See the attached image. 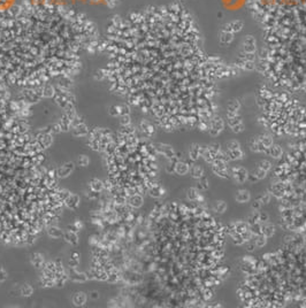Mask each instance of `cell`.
I'll list each match as a JSON object with an SVG mask.
<instances>
[{
  "mask_svg": "<svg viewBox=\"0 0 306 308\" xmlns=\"http://www.w3.org/2000/svg\"><path fill=\"white\" fill-rule=\"evenodd\" d=\"M268 44H306V0H249Z\"/></svg>",
  "mask_w": 306,
  "mask_h": 308,
  "instance_id": "obj_1",
  "label": "cell"
},
{
  "mask_svg": "<svg viewBox=\"0 0 306 308\" xmlns=\"http://www.w3.org/2000/svg\"><path fill=\"white\" fill-rule=\"evenodd\" d=\"M74 169V165L72 163H67V165H64L63 167H61L60 169H59V175H60L61 177H66V176H68L70 174V171Z\"/></svg>",
  "mask_w": 306,
  "mask_h": 308,
  "instance_id": "obj_2",
  "label": "cell"
},
{
  "mask_svg": "<svg viewBox=\"0 0 306 308\" xmlns=\"http://www.w3.org/2000/svg\"><path fill=\"white\" fill-rule=\"evenodd\" d=\"M67 205H68V207L69 208H76L77 206H78V197L77 195H70L68 198V200H67Z\"/></svg>",
  "mask_w": 306,
  "mask_h": 308,
  "instance_id": "obj_3",
  "label": "cell"
},
{
  "mask_svg": "<svg viewBox=\"0 0 306 308\" xmlns=\"http://www.w3.org/2000/svg\"><path fill=\"white\" fill-rule=\"evenodd\" d=\"M236 199H237V201H239V203H241V201L242 203H243V201H247L250 199L249 192H247V191H238Z\"/></svg>",
  "mask_w": 306,
  "mask_h": 308,
  "instance_id": "obj_4",
  "label": "cell"
},
{
  "mask_svg": "<svg viewBox=\"0 0 306 308\" xmlns=\"http://www.w3.org/2000/svg\"><path fill=\"white\" fill-rule=\"evenodd\" d=\"M85 300H86V298H85L84 293H77L75 298H74V301H75L76 305H84Z\"/></svg>",
  "mask_w": 306,
  "mask_h": 308,
  "instance_id": "obj_5",
  "label": "cell"
},
{
  "mask_svg": "<svg viewBox=\"0 0 306 308\" xmlns=\"http://www.w3.org/2000/svg\"><path fill=\"white\" fill-rule=\"evenodd\" d=\"M66 238L68 240L69 243L74 244V245H76L77 244V236L75 233H72V232H68V233H66Z\"/></svg>",
  "mask_w": 306,
  "mask_h": 308,
  "instance_id": "obj_6",
  "label": "cell"
},
{
  "mask_svg": "<svg viewBox=\"0 0 306 308\" xmlns=\"http://www.w3.org/2000/svg\"><path fill=\"white\" fill-rule=\"evenodd\" d=\"M225 208H227V205H225V201H219L216 203V206H215V211L217 213H223L225 211Z\"/></svg>",
  "mask_w": 306,
  "mask_h": 308,
  "instance_id": "obj_7",
  "label": "cell"
},
{
  "mask_svg": "<svg viewBox=\"0 0 306 308\" xmlns=\"http://www.w3.org/2000/svg\"><path fill=\"white\" fill-rule=\"evenodd\" d=\"M92 183L93 184L91 185V187H92L96 192H98V191H100L101 189H103V184H101L100 181H98V179H93Z\"/></svg>",
  "mask_w": 306,
  "mask_h": 308,
  "instance_id": "obj_8",
  "label": "cell"
},
{
  "mask_svg": "<svg viewBox=\"0 0 306 308\" xmlns=\"http://www.w3.org/2000/svg\"><path fill=\"white\" fill-rule=\"evenodd\" d=\"M265 175H266V171L265 170H262L261 168H259V169H257V170L254 171V174H253V176H256V178H264L265 177Z\"/></svg>",
  "mask_w": 306,
  "mask_h": 308,
  "instance_id": "obj_9",
  "label": "cell"
},
{
  "mask_svg": "<svg viewBox=\"0 0 306 308\" xmlns=\"http://www.w3.org/2000/svg\"><path fill=\"white\" fill-rule=\"evenodd\" d=\"M48 232H50V235L54 236V237H61V236H62L61 230H59L58 228H52V229L48 231Z\"/></svg>",
  "mask_w": 306,
  "mask_h": 308,
  "instance_id": "obj_10",
  "label": "cell"
},
{
  "mask_svg": "<svg viewBox=\"0 0 306 308\" xmlns=\"http://www.w3.org/2000/svg\"><path fill=\"white\" fill-rule=\"evenodd\" d=\"M21 292H22L23 296H30L32 293V289L29 285H24L23 288H22V290H21Z\"/></svg>",
  "mask_w": 306,
  "mask_h": 308,
  "instance_id": "obj_11",
  "label": "cell"
},
{
  "mask_svg": "<svg viewBox=\"0 0 306 308\" xmlns=\"http://www.w3.org/2000/svg\"><path fill=\"white\" fill-rule=\"evenodd\" d=\"M186 170H188V167L185 166V165H183V163L178 165V166H177V168H176V171L178 173V174H181V175L184 174Z\"/></svg>",
  "mask_w": 306,
  "mask_h": 308,
  "instance_id": "obj_12",
  "label": "cell"
},
{
  "mask_svg": "<svg viewBox=\"0 0 306 308\" xmlns=\"http://www.w3.org/2000/svg\"><path fill=\"white\" fill-rule=\"evenodd\" d=\"M131 203H133V206H141L142 205V198L141 197H133V199H131Z\"/></svg>",
  "mask_w": 306,
  "mask_h": 308,
  "instance_id": "obj_13",
  "label": "cell"
},
{
  "mask_svg": "<svg viewBox=\"0 0 306 308\" xmlns=\"http://www.w3.org/2000/svg\"><path fill=\"white\" fill-rule=\"evenodd\" d=\"M259 168H261L262 170L267 171L270 168V163L268 162V161H261V162H260V167H259Z\"/></svg>",
  "mask_w": 306,
  "mask_h": 308,
  "instance_id": "obj_14",
  "label": "cell"
},
{
  "mask_svg": "<svg viewBox=\"0 0 306 308\" xmlns=\"http://www.w3.org/2000/svg\"><path fill=\"white\" fill-rule=\"evenodd\" d=\"M78 162H80V165L81 166H88V163H89V159L85 156V155H82V156H80V160H78Z\"/></svg>",
  "mask_w": 306,
  "mask_h": 308,
  "instance_id": "obj_15",
  "label": "cell"
},
{
  "mask_svg": "<svg viewBox=\"0 0 306 308\" xmlns=\"http://www.w3.org/2000/svg\"><path fill=\"white\" fill-rule=\"evenodd\" d=\"M116 109H117L116 106H112V107H111V109H109V114L113 115V116H116V115H119V114H120V108H119V110H116Z\"/></svg>",
  "mask_w": 306,
  "mask_h": 308,
  "instance_id": "obj_16",
  "label": "cell"
},
{
  "mask_svg": "<svg viewBox=\"0 0 306 308\" xmlns=\"http://www.w3.org/2000/svg\"><path fill=\"white\" fill-rule=\"evenodd\" d=\"M44 94L46 96V97H51V96L53 94V89L51 88V86H47V90L44 92Z\"/></svg>",
  "mask_w": 306,
  "mask_h": 308,
  "instance_id": "obj_17",
  "label": "cell"
},
{
  "mask_svg": "<svg viewBox=\"0 0 306 308\" xmlns=\"http://www.w3.org/2000/svg\"><path fill=\"white\" fill-rule=\"evenodd\" d=\"M117 2H119L117 0H108V6L111 8H114V7L117 5Z\"/></svg>",
  "mask_w": 306,
  "mask_h": 308,
  "instance_id": "obj_18",
  "label": "cell"
},
{
  "mask_svg": "<svg viewBox=\"0 0 306 308\" xmlns=\"http://www.w3.org/2000/svg\"><path fill=\"white\" fill-rule=\"evenodd\" d=\"M121 123H122V124H127V123H129V116L128 115H123V116H122Z\"/></svg>",
  "mask_w": 306,
  "mask_h": 308,
  "instance_id": "obj_19",
  "label": "cell"
},
{
  "mask_svg": "<svg viewBox=\"0 0 306 308\" xmlns=\"http://www.w3.org/2000/svg\"><path fill=\"white\" fill-rule=\"evenodd\" d=\"M5 280H6V272L2 269H0V282H2Z\"/></svg>",
  "mask_w": 306,
  "mask_h": 308,
  "instance_id": "obj_20",
  "label": "cell"
},
{
  "mask_svg": "<svg viewBox=\"0 0 306 308\" xmlns=\"http://www.w3.org/2000/svg\"><path fill=\"white\" fill-rule=\"evenodd\" d=\"M274 150L276 151V153H278V154H280V155H281V150L278 148V146H275V147H274ZM273 155H274V158H278V154L273 153Z\"/></svg>",
  "mask_w": 306,
  "mask_h": 308,
  "instance_id": "obj_21",
  "label": "cell"
},
{
  "mask_svg": "<svg viewBox=\"0 0 306 308\" xmlns=\"http://www.w3.org/2000/svg\"><path fill=\"white\" fill-rule=\"evenodd\" d=\"M268 200H269V195H266L265 197L262 198V203H268Z\"/></svg>",
  "mask_w": 306,
  "mask_h": 308,
  "instance_id": "obj_22",
  "label": "cell"
},
{
  "mask_svg": "<svg viewBox=\"0 0 306 308\" xmlns=\"http://www.w3.org/2000/svg\"><path fill=\"white\" fill-rule=\"evenodd\" d=\"M97 294H98L97 292H93V293H92V298H94V299H96V298H98V296H97Z\"/></svg>",
  "mask_w": 306,
  "mask_h": 308,
  "instance_id": "obj_23",
  "label": "cell"
}]
</instances>
